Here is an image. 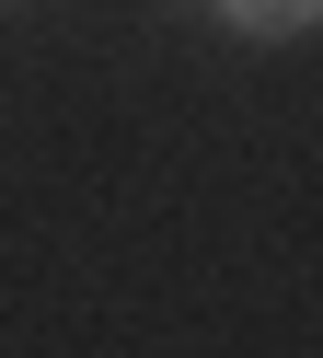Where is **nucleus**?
I'll return each instance as SVG.
<instances>
[{"label": "nucleus", "instance_id": "1", "mask_svg": "<svg viewBox=\"0 0 323 358\" xmlns=\"http://www.w3.org/2000/svg\"><path fill=\"white\" fill-rule=\"evenodd\" d=\"M231 35H254V47H277V35H300V24H323V0H208Z\"/></svg>", "mask_w": 323, "mask_h": 358}]
</instances>
